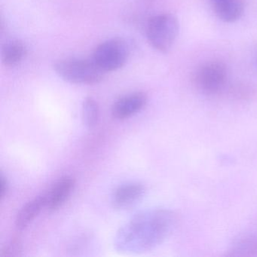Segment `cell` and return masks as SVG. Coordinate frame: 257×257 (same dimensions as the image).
<instances>
[{"label": "cell", "instance_id": "1", "mask_svg": "<svg viewBox=\"0 0 257 257\" xmlns=\"http://www.w3.org/2000/svg\"><path fill=\"white\" fill-rule=\"evenodd\" d=\"M177 213L158 209L136 215L120 228L115 245L121 252H141L163 243L178 225Z\"/></svg>", "mask_w": 257, "mask_h": 257}, {"label": "cell", "instance_id": "2", "mask_svg": "<svg viewBox=\"0 0 257 257\" xmlns=\"http://www.w3.org/2000/svg\"><path fill=\"white\" fill-rule=\"evenodd\" d=\"M53 69L63 80L76 85H95L103 80L105 73L92 59L65 58L56 61Z\"/></svg>", "mask_w": 257, "mask_h": 257}, {"label": "cell", "instance_id": "3", "mask_svg": "<svg viewBox=\"0 0 257 257\" xmlns=\"http://www.w3.org/2000/svg\"><path fill=\"white\" fill-rule=\"evenodd\" d=\"M178 33V20L169 13L154 16L147 23V39L155 49L162 53H166L172 48Z\"/></svg>", "mask_w": 257, "mask_h": 257}, {"label": "cell", "instance_id": "4", "mask_svg": "<svg viewBox=\"0 0 257 257\" xmlns=\"http://www.w3.org/2000/svg\"><path fill=\"white\" fill-rule=\"evenodd\" d=\"M130 55L128 46L121 39H111L99 45L93 54L92 60L104 73L121 68Z\"/></svg>", "mask_w": 257, "mask_h": 257}, {"label": "cell", "instance_id": "5", "mask_svg": "<svg viewBox=\"0 0 257 257\" xmlns=\"http://www.w3.org/2000/svg\"><path fill=\"white\" fill-rule=\"evenodd\" d=\"M226 67L220 61H209L197 72L195 84L197 88L207 95H214L220 92L227 82Z\"/></svg>", "mask_w": 257, "mask_h": 257}, {"label": "cell", "instance_id": "6", "mask_svg": "<svg viewBox=\"0 0 257 257\" xmlns=\"http://www.w3.org/2000/svg\"><path fill=\"white\" fill-rule=\"evenodd\" d=\"M147 101L145 93H132L117 100L112 105L111 113L115 119L125 120L144 109Z\"/></svg>", "mask_w": 257, "mask_h": 257}, {"label": "cell", "instance_id": "7", "mask_svg": "<svg viewBox=\"0 0 257 257\" xmlns=\"http://www.w3.org/2000/svg\"><path fill=\"white\" fill-rule=\"evenodd\" d=\"M75 187V180L70 176L61 177L54 183L53 186L45 195L46 209L55 211L68 199Z\"/></svg>", "mask_w": 257, "mask_h": 257}, {"label": "cell", "instance_id": "8", "mask_svg": "<svg viewBox=\"0 0 257 257\" xmlns=\"http://www.w3.org/2000/svg\"><path fill=\"white\" fill-rule=\"evenodd\" d=\"M145 192V187L141 183L122 185L114 192L112 196V204L114 207L119 210L130 208L142 199Z\"/></svg>", "mask_w": 257, "mask_h": 257}, {"label": "cell", "instance_id": "9", "mask_svg": "<svg viewBox=\"0 0 257 257\" xmlns=\"http://www.w3.org/2000/svg\"><path fill=\"white\" fill-rule=\"evenodd\" d=\"M214 11L222 22L233 23L241 18L244 10L243 0H213Z\"/></svg>", "mask_w": 257, "mask_h": 257}, {"label": "cell", "instance_id": "10", "mask_svg": "<svg viewBox=\"0 0 257 257\" xmlns=\"http://www.w3.org/2000/svg\"><path fill=\"white\" fill-rule=\"evenodd\" d=\"M43 208H46L45 195L36 197L28 201L18 213L16 219V225L19 230L26 228L35 218L40 214Z\"/></svg>", "mask_w": 257, "mask_h": 257}, {"label": "cell", "instance_id": "11", "mask_svg": "<svg viewBox=\"0 0 257 257\" xmlns=\"http://www.w3.org/2000/svg\"><path fill=\"white\" fill-rule=\"evenodd\" d=\"M27 55V47L21 40H11L3 46L1 60L7 67H13L20 64Z\"/></svg>", "mask_w": 257, "mask_h": 257}, {"label": "cell", "instance_id": "12", "mask_svg": "<svg viewBox=\"0 0 257 257\" xmlns=\"http://www.w3.org/2000/svg\"><path fill=\"white\" fill-rule=\"evenodd\" d=\"M227 255L253 256L257 255V234L245 236L236 240Z\"/></svg>", "mask_w": 257, "mask_h": 257}, {"label": "cell", "instance_id": "13", "mask_svg": "<svg viewBox=\"0 0 257 257\" xmlns=\"http://www.w3.org/2000/svg\"><path fill=\"white\" fill-rule=\"evenodd\" d=\"M82 120L87 128L96 127L100 118L98 103L93 97H88L84 100L82 106Z\"/></svg>", "mask_w": 257, "mask_h": 257}, {"label": "cell", "instance_id": "14", "mask_svg": "<svg viewBox=\"0 0 257 257\" xmlns=\"http://www.w3.org/2000/svg\"><path fill=\"white\" fill-rule=\"evenodd\" d=\"M23 246L19 238L13 239L0 250V257H17L22 255Z\"/></svg>", "mask_w": 257, "mask_h": 257}, {"label": "cell", "instance_id": "15", "mask_svg": "<svg viewBox=\"0 0 257 257\" xmlns=\"http://www.w3.org/2000/svg\"><path fill=\"white\" fill-rule=\"evenodd\" d=\"M9 190V183L7 179L4 177V174L0 176V198L4 199L7 196Z\"/></svg>", "mask_w": 257, "mask_h": 257}]
</instances>
